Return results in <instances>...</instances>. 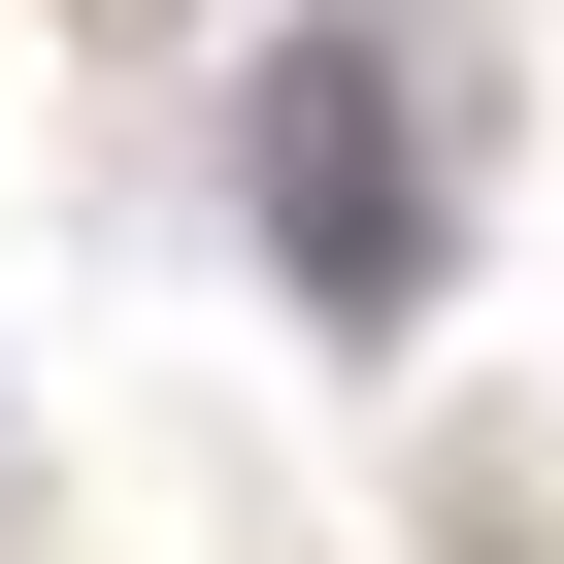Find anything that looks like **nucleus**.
Instances as JSON below:
<instances>
[{
    "label": "nucleus",
    "instance_id": "f257e3e1",
    "mask_svg": "<svg viewBox=\"0 0 564 564\" xmlns=\"http://www.w3.org/2000/svg\"><path fill=\"white\" fill-rule=\"evenodd\" d=\"M232 166H265V265H300L333 333H399L465 265V67L432 34H265L232 67Z\"/></svg>",
    "mask_w": 564,
    "mask_h": 564
}]
</instances>
